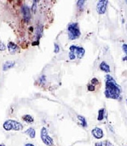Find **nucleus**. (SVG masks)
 Segmentation results:
<instances>
[{
    "instance_id": "393cba45",
    "label": "nucleus",
    "mask_w": 127,
    "mask_h": 146,
    "mask_svg": "<svg viewBox=\"0 0 127 146\" xmlns=\"http://www.w3.org/2000/svg\"><path fill=\"white\" fill-rule=\"evenodd\" d=\"M24 146H35L33 144H32V143H27V144H25V145Z\"/></svg>"
},
{
    "instance_id": "412c9836",
    "label": "nucleus",
    "mask_w": 127,
    "mask_h": 146,
    "mask_svg": "<svg viewBox=\"0 0 127 146\" xmlns=\"http://www.w3.org/2000/svg\"><path fill=\"white\" fill-rule=\"evenodd\" d=\"M91 83L93 84H98L99 83V80L96 78H93L92 80H91Z\"/></svg>"
},
{
    "instance_id": "f3484780",
    "label": "nucleus",
    "mask_w": 127,
    "mask_h": 146,
    "mask_svg": "<svg viewBox=\"0 0 127 146\" xmlns=\"http://www.w3.org/2000/svg\"><path fill=\"white\" fill-rule=\"evenodd\" d=\"M85 3V1H83V0H80V1H77V5L78 7L80 8V9H82L83 6H84V3Z\"/></svg>"
},
{
    "instance_id": "f03ea898",
    "label": "nucleus",
    "mask_w": 127,
    "mask_h": 146,
    "mask_svg": "<svg viewBox=\"0 0 127 146\" xmlns=\"http://www.w3.org/2000/svg\"><path fill=\"white\" fill-rule=\"evenodd\" d=\"M3 128L7 131H19L23 129V125L20 122L13 119L6 120L3 124Z\"/></svg>"
},
{
    "instance_id": "6e6552de",
    "label": "nucleus",
    "mask_w": 127,
    "mask_h": 146,
    "mask_svg": "<svg viewBox=\"0 0 127 146\" xmlns=\"http://www.w3.org/2000/svg\"><path fill=\"white\" fill-rule=\"evenodd\" d=\"M7 46H8V49L9 53L12 54L18 53L20 52L19 47L13 42H11L8 43Z\"/></svg>"
},
{
    "instance_id": "aec40b11",
    "label": "nucleus",
    "mask_w": 127,
    "mask_h": 146,
    "mask_svg": "<svg viewBox=\"0 0 127 146\" xmlns=\"http://www.w3.org/2000/svg\"><path fill=\"white\" fill-rule=\"evenodd\" d=\"M68 56H69V58L71 60H74L76 58V55H74V54L71 52L68 54Z\"/></svg>"
},
{
    "instance_id": "dca6fc26",
    "label": "nucleus",
    "mask_w": 127,
    "mask_h": 146,
    "mask_svg": "<svg viewBox=\"0 0 127 146\" xmlns=\"http://www.w3.org/2000/svg\"><path fill=\"white\" fill-rule=\"evenodd\" d=\"M78 119L80 120V122H81V125L82 126L84 127H87V123L86 119L84 117H83V116H81V115H78L77 117Z\"/></svg>"
},
{
    "instance_id": "9d476101",
    "label": "nucleus",
    "mask_w": 127,
    "mask_h": 146,
    "mask_svg": "<svg viewBox=\"0 0 127 146\" xmlns=\"http://www.w3.org/2000/svg\"><path fill=\"white\" fill-rule=\"evenodd\" d=\"M24 133L30 139H34L36 137V131L33 127H29L27 129Z\"/></svg>"
},
{
    "instance_id": "7ed1b4c3",
    "label": "nucleus",
    "mask_w": 127,
    "mask_h": 146,
    "mask_svg": "<svg viewBox=\"0 0 127 146\" xmlns=\"http://www.w3.org/2000/svg\"><path fill=\"white\" fill-rule=\"evenodd\" d=\"M67 31L68 38L70 40L77 39L81 35L78 24L77 23H72L68 24L67 27Z\"/></svg>"
},
{
    "instance_id": "2eb2a0df",
    "label": "nucleus",
    "mask_w": 127,
    "mask_h": 146,
    "mask_svg": "<svg viewBox=\"0 0 127 146\" xmlns=\"http://www.w3.org/2000/svg\"><path fill=\"white\" fill-rule=\"evenodd\" d=\"M104 114H105V109L102 108L100 109L98 112V120L101 121L103 120L104 118Z\"/></svg>"
},
{
    "instance_id": "b1692460",
    "label": "nucleus",
    "mask_w": 127,
    "mask_h": 146,
    "mask_svg": "<svg viewBox=\"0 0 127 146\" xmlns=\"http://www.w3.org/2000/svg\"><path fill=\"white\" fill-rule=\"evenodd\" d=\"M36 1H34L33 6V7H32V10H33V11L34 12H35V11L36 9Z\"/></svg>"
},
{
    "instance_id": "a211bd4d",
    "label": "nucleus",
    "mask_w": 127,
    "mask_h": 146,
    "mask_svg": "<svg viewBox=\"0 0 127 146\" xmlns=\"http://www.w3.org/2000/svg\"><path fill=\"white\" fill-rule=\"evenodd\" d=\"M59 50H60L59 46L57 43H55L54 44V52L56 53H58L59 52Z\"/></svg>"
},
{
    "instance_id": "ddd939ff",
    "label": "nucleus",
    "mask_w": 127,
    "mask_h": 146,
    "mask_svg": "<svg viewBox=\"0 0 127 146\" xmlns=\"http://www.w3.org/2000/svg\"><path fill=\"white\" fill-rule=\"evenodd\" d=\"M22 119L25 123L28 124H31L34 121V118L29 114H25L22 117Z\"/></svg>"
},
{
    "instance_id": "1a4fd4ad",
    "label": "nucleus",
    "mask_w": 127,
    "mask_h": 146,
    "mask_svg": "<svg viewBox=\"0 0 127 146\" xmlns=\"http://www.w3.org/2000/svg\"><path fill=\"white\" fill-rule=\"evenodd\" d=\"M92 133L94 137L97 139H100L104 136L103 131L99 127H95L92 130Z\"/></svg>"
},
{
    "instance_id": "4be33fe9",
    "label": "nucleus",
    "mask_w": 127,
    "mask_h": 146,
    "mask_svg": "<svg viewBox=\"0 0 127 146\" xmlns=\"http://www.w3.org/2000/svg\"><path fill=\"white\" fill-rule=\"evenodd\" d=\"M5 49H6L5 45L3 43L0 42V50L3 51V50H5Z\"/></svg>"
},
{
    "instance_id": "f8f14e48",
    "label": "nucleus",
    "mask_w": 127,
    "mask_h": 146,
    "mask_svg": "<svg viewBox=\"0 0 127 146\" xmlns=\"http://www.w3.org/2000/svg\"><path fill=\"white\" fill-rule=\"evenodd\" d=\"M100 68L101 70L108 73L110 72V66L106 64L105 61H102L100 64Z\"/></svg>"
},
{
    "instance_id": "0eeeda50",
    "label": "nucleus",
    "mask_w": 127,
    "mask_h": 146,
    "mask_svg": "<svg viewBox=\"0 0 127 146\" xmlns=\"http://www.w3.org/2000/svg\"><path fill=\"white\" fill-rule=\"evenodd\" d=\"M21 12L23 15L24 19L26 22H29L31 17L30 9L27 5H23L21 7Z\"/></svg>"
},
{
    "instance_id": "f257e3e1",
    "label": "nucleus",
    "mask_w": 127,
    "mask_h": 146,
    "mask_svg": "<svg viewBox=\"0 0 127 146\" xmlns=\"http://www.w3.org/2000/svg\"><path fill=\"white\" fill-rule=\"evenodd\" d=\"M120 87L114 78L110 75L106 76L105 95L108 99L117 100L120 98Z\"/></svg>"
},
{
    "instance_id": "9b49d317",
    "label": "nucleus",
    "mask_w": 127,
    "mask_h": 146,
    "mask_svg": "<svg viewBox=\"0 0 127 146\" xmlns=\"http://www.w3.org/2000/svg\"><path fill=\"white\" fill-rule=\"evenodd\" d=\"M15 65V62L13 61H6L3 66V70L7 71L8 70L12 68Z\"/></svg>"
},
{
    "instance_id": "a878e982",
    "label": "nucleus",
    "mask_w": 127,
    "mask_h": 146,
    "mask_svg": "<svg viewBox=\"0 0 127 146\" xmlns=\"http://www.w3.org/2000/svg\"><path fill=\"white\" fill-rule=\"evenodd\" d=\"M0 146H6L4 143H0Z\"/></svg>"
},
{
    "instance_id": "20e7f679",
    "label": "nucleus",
    "mask_w": 127,
    "mask_h": 146,
    "mask_svg": "<svg viewBox=\"0 0 127 146\" xmlns=\"http://www.w3.org/2000/svg\"><path fill=\"white\" fill-rule=\"evenodd\" d=\"M41 139L47 146H52L53 145V139L49 136L47 129L45 127H42L41 130Z\"/></svg>"
},
{
    "instance_id": "5701e85b",
    "label": "nucleus",
    "mask_w": 127,
    "mask_h": 146,
    "mask_svg": "<svg viewBox=\"0 0 127 146\" xmlns=\"http://www.w3.org/2000/svg\"><path fill=\"white\" fill-rule=\"evenodd\" d=\"M122 48H123V50L124 51V52L126 54H127V46L126 44H123V46H122Z\"/></svg>"
},
{
    "instance_id": "39448f33",
    "label": "nucleus",
    "mask_w": 127,
    "mask_h": 146,
    "mask_svg": "<svg viewBox=\"0 0 127 146\" xmlns=\"http://www.w3.org/2000/svg\"><path fill=\"white\" fill-rule=\"evenodd\" d=\"M108 1L107 0H100L99 1L96 5V11L99 14H104L106 12L107 9Z\"/></svg>"
},
{
    "instance_id": "6ab92c4d",
    "label": "nucleus",
    "mask_w": 127,
    "mask_h": 146,
    "mask_svg": "<svg viewBox=\"0 0 127 146\" xmlns=\"http://www.w3.org/2000/svg\"><path fill=\"white\" fill-rule=\"evenodd\" d=\"M88 90L89 92H94L95 90V86L92 84L89 85L88 86Z\"/></svg>"
},
{
    "instance_id": "4468645a",
    "label": "nucleus",
    "mask_w": 127,
    "mask_h": 146,
    "mask_svg": "<svg viewBox=\"0 0 127 146\" xmlns=\"http://www.w3.org/2000/svg\"><path fill=\"white\" fill-rule=\"evenodd\" d=\"M95 146H114L109 141H103L99 142H97L95 144Z\"/></svg>"
},
{
    "instance_id": "423d86ee",
    "label": "nucleus",
    "mask_w": 127,
    "mask_h": 146,
    "mask_svg": "<svg viewBox=\"0 0 127 146\" xmlns=\"http://www.w3.org/2000/svg\"><path fill=\"white\" fill-rule=\"evenodd\" d=\"M70 50L71 52L74 54V55L77 54V56L79 59H81L85 54V50L82 47L71 46L70 47Z\"/></svg>"
}]
</instances>
